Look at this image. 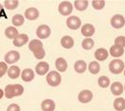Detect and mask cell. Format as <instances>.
Masks as SVG:
<instances>
[{
  "mask_svg": "<svg viewBox=\"0 0 125 111\" xmlns=\"http://www.w3.org/2000/svg\"><path fill=\"white\" fill-rule=\"evenodd\" d=\"M24 88L21 84H9L5 88V96L8 99L22 95Z\"/></svg>",
  "mask_w": 125,
  "mask_h": 111,
  "instance_id": "obj_1",
  "label": "cell"
},
{
  "mask_svg": "<svg viewBox=\"0 0 125 111\" xmlns=\"http://www.w3.org/2000/svg\"><path fill=\"white\" fill-rule=\"evenodd\" d=\"M124 62L121 60H113L109 64L110 72L113 74H120L124 70Z\"/></svg>",
  "mask_w": 125,
  "mask_h": 111,
  "instance_id": "obj_2",
  "label": "cell"
},
{
  "mask_svg": "<svg viewBox=\"0 0 125 111\" xmlns=\"http://www.w3.org/2000/svg\"><path fill=\"white\" fill-rule=\"evenodd\" d=\"M61 75L56 71H51L46 75V81L50 86H58L61 83Z\"/></svg>",
  "mask_w": 125,
  "mask_h": 111,
  "instance_id": "obj_3",
  "label": "cell"
},
{
  "mask_svg": "<svg viewBox=\"0 0 125 111\" xmlns=\"http://www.w3.org/2000/svg\"><path fill=\"white\" fill-rule=\"evenodd\" d=\"M59 13L62 16H69L72 13L73 5L68 1H62L59 5Z\"/></svg>",
  "mask_w": 125,
  "mask_h": 111,
  "instance_id": "obj_4",
  "label": "cell"
},
{
  "mask_svg": "<svg viewBox=\"0 0 125 111\" xmlns=\"http://www.w3.org/2000/svg\"><path fill=\"white\" fill-rule=\"evenodd\" d=\"M81 24H82V21H81V19L79 18L78 16H69L66 19V25L71 30H77V29H79L81 27Z\"/></svg>",
  "mask_w": 125,
  "mask_h": 111,
  "instance_id": "obj_5",
  "label": "cell"
},
{
  "mask_svg": "<svg viewBox=\"0 0 125 111\" xmlns=\"http://www.w3.org/2000/svg\"><path fill=\"white\" fill-rule=\"evenodd\" d=\"M111 25L115 29H120L125 25V18L121 15H115L111 19Z\"/></svg>",
  "mask_w": 125,
  "mask_h": 111,
  "instance_id": "obj_6",
  "label": "cell"
},
{
  "mask_svg": "<svg viewBox=\"0 0 125 111\" xmlns=\"http://www.w3.org/2000/svg\"><path fill=\"white\" fill-rule=\"evenodd\" d=\"M51 34V29L49 28V26L47 25H41L38 27L37 29V35L38 37H40L41 39H45L47 38Z\"/></svg>",
  "mask_w": 125,
  "mask_h": 111,
  "instance_id": "obj_7",
  "label": "cell"
},
{
  "mask_svg": "<svg viewBox=\"0 0 125 111\" xmlns=\"http://www.w3.org/2000/svg\"><path fill=\"white\" fill-rule=\"evenodd\" d=\"M20 58V55L16 51H10L5 55V61L6 63L13 64L16 62Z\"/></svg>",
  "mask_w": 125,
  "mask_h": 111,
  "instance_id": "obj_8",
  "label": "cell"
},
{
  "mask_svg": "<svg viewBox=\"0 0 125 111\" xmlns=\"http://www.w3.org/2000/svg\"><path fill=\"white\" fill-rule=\"evenodd\" d=\"M93 93L92 91L90 90H83L79 93L78 95V100L80 102L82 103H87V102H90L92 100H93Z\"/></svg>",
  "mask_w": 125,
  "mask_h": 111,
  "instance_id": "obj_9",
  "label": "cell"
},
{
  "mask_svg": "<svg viewBox=\"0 0 125 111\" xmlns=\"http://www.w3.org/2000/svg\"><path fill=\"white\" fill-rule=\"evenodd\" d=\"M29 40V36L25 34H20L14 39V45L16 47H21L24 44H26Z\"/></svg>",
  "mask_w": 125,
  "mask_h": 111,
  "instance_id": "obj_10",
  "label": "cell"
},
{
  "mask_svg": "<svg viewBox=\"0 0 125 111\" xmlns=\"http://www.w3.org/2000/svg\"><path fill=\"white\" fill-rule=\"evenodd\" d=\"M108 56H109V53L108 51L105 49V48H99L95 51L94 53V57L97 60L99 61H104L108 59Z\"/></svg>",
  "mask_w": 125,
  "mask_h": 111,
  "instance_id": "obj_11",
  "label": "cell"
},
{
  "mask_svg": "<svg viewBox=\"0 0 125 111\" xmlns=\"http://www.w3.org/2000/svg\"><path fill=\"white\" fill-rule=\"evenodd\" d=\"M48 70H49V64L45 62V61H41V62H39V63L37 64V66H36V72L40 76L47 74Z\"/></svg>",
  "mask_w": 125,
  "mask_h": 111,
  "instance_id": "obj_12",
  "label": "cell"
},
{
  "mask_svg": "<svg viewBox=\"0 0 125 111\" xmlns=\"http://www.w3.org/2000/svg\"><path fill=\"white\" fill-rule=\"evenodd\" d=\"M95 32V29L92 24H85L83 25L82 29H81V33L84 36H87V38H90V36H93Z\"/></svg>",
  "mask_w": 125,
  "mask_h": 111,
  "instance_id": "obj_13",
  "label": "cell"
},
{
  "mask_svg": "<svg viewBox=\"0 0 125 111\" xmlns=\"http://www.w3.org/2000/svg\"><path fill=\"white\" fill-rule=\"evenodd\" d=\"M123 89H124L123 85L118 81L113 82L111 85V91L115 96H120L123 93Z\"/></svg>",
  "mask_w": 125,
  "mask_h": 111,
  "instance_id": "obj_14",
  "label": "cell"
},
{
  "mask_svg": "<svg viewBox=\"0 0 125 111\" xmlns=\"http://www.w3.org/2000/svg\"><path fill=\"white\" fill-rule=\"evenodd\" d=\"M24 15H25V17L29 20H36L40 16V13H39L38 9H36V8H28L25 11Z\"/></svg>",
  "mask_w": 125,
  "mask_h": 111,
  "instance_id": "obj_15",
  "label": "cell"
},
{
  "mask_svg": "<svg viewBox=\"0 0 125 111\" xmlns=\"http://www.w3.org/2000/svg\"><path fill=\"white\" fill-rule=\"evenodd\" d=\"M34 78H35V73H34V71L32 69H29V68L24 69L22 71V73H21V79L25 82L31 81V80L34 79Z\"/></svg>",
  "mask_w": 125,
  "mask_h": 111,
  "instance_id": "obj_16",
  "label": "cell"
},
{
  "mask_svg": "<svg viewBox=\"0 0 125 111\" xmlns=\"http://www.w3.org/2000/svg\"><path fill=\"white\" fill-rule=\"evenodd\" d=\"M123 53H124V48L120 47L118 45L115 44L110 48V55L114 58H119L123 55Z\"/></svg>",
  "mask_w": 125,
  "mask_h": 111,
  "instance_id": "obj_17",
  "label": "cell"
},
{
  "mask_svg": "<svg viewBox=\"0 0 125 111\" xmlns=\"http://www.w3.org/2000/svg\"><path fill=\"white\" fill-rule=\"evenodd\" d=\"M42 48H43V44H42V42L41 40H39V39H33V40H31V41L29 42V49L33 52V54H34L35 52H37V51L42 49Z\"/></svg>",
  "mask_w": 125,
  "mask_h": 111,
  "instance_id": "obj_18",
  "label": "cell"
},
{
  "mask_svg": "<svg viewBox=\"0 0 125 111\" xmlns=\"http://www.w3.org/2000/svg\"><path fill=\"white\" fill-rule=\"evenodd\" d=\"M61 44H62V47L65 48V49H70L74 45V39L69 35H65V36L62 37Z\"/></svg>",
  "mask_w": 125,
  "mask_h": 111,
  "instance_id": "obj_19",
  "label": "cell"
},
{
  "mask_svg": "<svg viewBox=\"0 0 125 111\" xmlns=\"http://www.w3.org/2000/svg\"><path fill=\"white\" fill-rule=\"evenodd\" d=\"M42 109L43 111H54L55 110V102L49 99L44 100L42 102Z\"/></svg>",
  "mask_w": 125,
  "mask_h": 111,
  "instance_id": "obj_20",
  "label": "cell"
},
{
  "mask_svg": "<svg viewBox=\"0 0 125 111\" xmlns=\"http://www.w3.org/2000/svg\"><path fill=\"white\" fill-rule=\"evenodd\" d=\"M55 65H56L57 70L60 71V72H64L67 69V62H66V60L63 58L57 59L56 62H55Z\"/></svg>",
  "mask_w": 125,
  "mask_h": 111,
  "instance_id": "obj_21",
  "label": "cell"
},
{
  "mask_svg": "<svg viewBox=\"0 0 125 111\" xmlns=\"http://www.w3.org/2000/svg\"><path fill=\"white\" fill-rule=\"evenodd\" d=\"M8 76L11 79H17L20 76V69H19V67H17L16 65L11 66L8 69Z\"/></svg>",
  "mask_w": 125,
  "mask_h": 111,
  "instance_id": "obj_22",
  "label": "cell"
},
{
  "mask_svg": "<svg viewBox=\"0 0 125 111\" xmlns=\"http://www.w3.org/2000/svg\"><path fill=\"white\" fill-rule=\"evenodd\" d=\"M18 34H18L17 29H16V28L13 27V26L8 27V28L5 30V35H6L8 38H10V39H15Z\"/></svg>",
  "mask_w": 125,
  "mask_h": 111,
  "instance_id": "obj_23",
  "label": "cell"
},
{
  "mask_svg": "<svg viewBox=\"0 0 125 111\" xmlns=\"http://www.w3.org/2000/svg\"><path fill=\"white\" fill-rule=\"evenodd\" d=\"M114 107L116 111H122L125 109V100L123 98H116L114 102Z\"/></svg>",
  "mask_w": 125,
  "mask_h": 111,
  "instance_id": "obj_24",
  "label": "cell"
},
{
  "mask_svg": "<svg viewBox=\"0 0 125 111\" xmlns=\"http://www.w3.org/2000/svg\"><path fill=\"white\" fill-rule=\"evenodd\" d=\"M74 69L77 73L82 74L87 70V63L84 60H77L74 63Z\"/></svg>",
  "mask_w": 125,
  "mask_h": 111,
  "instance_id": "obj_25",
  "label": "cell"
},
{
  "mask_svg": "<svg viewBox=\"0 0 125 111\" xmlns=\"http://www.w3.org/2000/svg\"><path fill=\"white\" fill-rule=\"evenodd\" d=\"M88 5H89V2L87 0H76L74 1V4H73L75 9L78 11H85L88 8Z\"/></svg>",
  "mask_w": 125,
  "mask_h": 111,
  "instance_id": "obj_26",
  "label": "cell"
},
{
  "mask_svg": "<svg viewBox=\"0 0 125 111\" xmlns=\"http://www.w3.org/2000/svg\"><path fill=\"white\" fill-rule=\"evenodd\" d=\"M89 71L92 73V74H98L99 71H100V65L97 61H92L91 63L89 64Z\"/></svg>",
  "mask_w": 125,
  "mask_h": 111,
  "instance_id": "obj_27",
  "label": "cell"
},
{
  "mask_svg": "<svg viewBox=\"0 0 125 111\" xmlns=\"http://www.w3.org/2000/svg\"><path fill=\"white\" fill-rule=\"evenodd\" d=\"M12 23L14 24V26H16V27L21 26L24 23V17L21 15H16L12 18Z\"/></svg>",
  "mask_w": 125,
  "mask_h": 111,
  "instance_id": "obj_28",
  "label": "cell"
},
{
  "mask_svg": "<svg viewBox=\"0 0 125 111\" xmlns=\"http://www.w3.org/2000/svg\"><path fill=\"white\" fill-rule=\"evenodd\" d=\"M94 46V41L90 37V38H85L82 41V47L84 48L85 50H91L92 48Z\"/></svg>",
  "mask_w": 125,
  "mask_h": 111,
  "instance_id": "obj_29",
  "label": "cell"
},
{
  "mask_svg": "<svg viewBox=\"0 0 125 111\" xmlns=\"http://www.w3.org/2000/svg\"><path fill=\"white\" fill-rule=\"evenodd\" d=\"M4 6L8 10H14L17 8L18 6V1L17 0H6L4 2Z\"/></svg>",
  "mask_w": 125,
  "mask_h": 111,
  "instance_id": "obj_30",
  "label": "cell"
},
{
  "mask_svg": "<svg viewBox=\"0 0 125 111\" xmlns=\"http://www.w3.org/2000/svg\"><path fill=\"white\" fill-rule=\"evenodd\" d=\"M98 84L102 88H106L110 85V79L106 76H102L98 79Z\"/></svg>",
  "mask_w": 125,
  "mask_h": 111,
  "instance_id": "obj_31",
  "label": "cell"
},
{
  "mask_svg": "<svg viewBox=\"0 0 125 111\" xmlns=\"http://www.w3.org/2000/svg\"><path fill=\"white\" fill-rule=\"evenodd\" d=\"M92 4L95 10H101L105 7V1H103V0H94L92 2Z\"/></svg>",
  "mask_w": 125,
  "mask_h": 111,
  "instance_id": "obj_32",
  "label": "cell"
},
{
  "mask_svg": "<svg viewBox=\"0 0 125 111\" xmlns=\"http://www.w3.org/2000/svg\"><path fill=\"white\" fill-rule=\"evenodd\" d=\"M115 45H118V46H120V47L124 48L125 47V36H123V35L117 36V37L115 39Z\"/></svg>",
  "mask_w": 125,
  "mask_h": 111,
  "instance_id": "obj_33",
  "label": "cell"
},
{
  "mask_svg": "<svg viewBox=\"0 0 125 111\" xmlns=\"http://www.w3.org/2000/svg\"><path fill=\"white\" fill-rule=\"evenodd\" d=\"M34 56H35V58L38 59V60H42V59L44 58V56H45V51H44V49L42 48V49H41V50L35 52V53H34Z\"/></svg>",
  "mask_w": 125,
  "mask_h": 111,
  "instance_id": "obj_34",
  "label": "cell"
},
{
  "mask_svg": "<svg viewBox=\"0 0 125 111\" xmlns=\"http://www.w3.org/2000/svg\"><path fill=\"white\" fill-rule=\"evenodd\" d=\"M6 72H8V66L6 62H0V78H2Z\"/></svg>",
  "mask_w": 125,
  "mask_h": 111,
  "instance_id": "obj_35",
  "label": "cell"
},
{
  "mask_svg": "<svg viewBox=\"0 0 125 111\" xmlns=\"http://www.w3.org/2000/svg\"><path fill=\"white\" fill-rule=\"evenodd\" d=\"M7 111H20V107L16 103H12V104H10L8 106Z\"/></svg>",
  "mask_w": 125,
  "mask_h": 111,
  "instance_id": "obj_36",
  "label": "cell"
},
{
  "mask_svg": "<svg viewBox=\"0 0 125 111\" xmlns=\"http://www.w3.org/2000/svg\"><path fill=\"white\" fill-rule=\"evenodd\" d=\"M3 95H4V93H3V90H2V89H0V99L3 97Z\"/></svg>",
  "mask_w": 125,
  "mask_h": 111,
  "instance_id": "obj_37",
  "label": "cell"
},
{
  "mask_svg": "<svg viewBox=\"0 0 125 111\" xmlns=\"http://www.w3.org/2000/svg\"><path fill=\"white\" fill-rule=\"evenodd\" d=\"M1 14H3V10H2V6L0 5V15H1Z\"/></svg>",
  "mask_w": 125,
  "mask_h": 111,
  "instance_id": "obj_38",
  "label": "cell"
},
{
  "mask_svg": "<svg viewBox=\"0 0 125 111\" xmlns=\"http://www.w3.org/2000/svg\"><path fill=\"white\" fill-rule=\"evenodd\" d=\"M124 76H125V71H124Z\"/></svg>",
  "mask_w": 125,
  "mask_h": 111,
  "instance_id": "obj_39",
  "label": "cell"
},
{
  "mask_svg": "<svg viewBox=\"0 0 125 111\" xmlns=\"http://www.w3.org/2000/svg\"><path fill=\"white\" fill-rule=\"evenodd\" d=\"M124 90H125V85H124Z\"/></svg>",
  "mask_w": 125,
  "mask_h": 111,
  "instance_id": "obj_40",
  "label": "cell"
}]
</instances>
